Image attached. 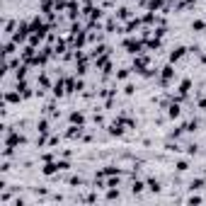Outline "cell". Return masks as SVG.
I'll list each match as a JSON object with an SVG mask.
<instances>
[{"label": "cell", "mask_w": 206, "mask_h": 206, "mask_svg": "<svg viewBox=\"0 0 206 206\" xmlns=\"http://www.w3.org/2000/svg\"><path fill=\"white\" fill-rule=\"evenodd\" d=\"M189 189H204V179H192L189 182Z\"/></svg>", "instance_id": "1"}, {"label": "cell", "mask_w": 206, "mask_h": 206, "mask_svg": "<svg viewBox=\"0 0 206 206\" xmlns=\"http://www.w3.org/2000/svg\"><path fill=\"white\" fill-rule=\"evenodd\" d=\"M148 189H150V192H160V182H158V179H150V182H148Z\"/></svg>", "instance_id": "2"}, {"label": "cell", "mask_w": 206, "mask_h": 206, "mask_svg": "<svg viewBox=\"0 0 206 206\" xmlns=\"http://www.w3.org/2000/svg\"><path fill=\"white\" fill-rule=\"evenodd\" d=\"M175 167H177L179 172H184V170H189V163H187V160H179V163H177Z\"/></svg>", "instance_id": "3"}, {"label": "cell", "mask_w": 206, "mask_h": 206, "mask_svg": "<svg viewBox=\"0 0 206 206\" xmlns=\"http://www.w3.org/2000/svg\"><path fill=\"white\" fill-rule=\"evenodd\" d=\"M70 121H73V124H80V121H83V114H70Z\"/></svg>", "instance_id": "4"}, {"label": "cell", "mask_w": 206, "mask_h": 206, "mask_svg": "<svg viewBox=\"0 0 206 206\" xmlns=\"http://www.w3.org/2000/svg\"><path fill=\"white\" fill-rule=\"evenodd\" d=\"M131 189H134V192H143V182H134Z\"/></svg>", "instance_id": "5"}]
</instances>
